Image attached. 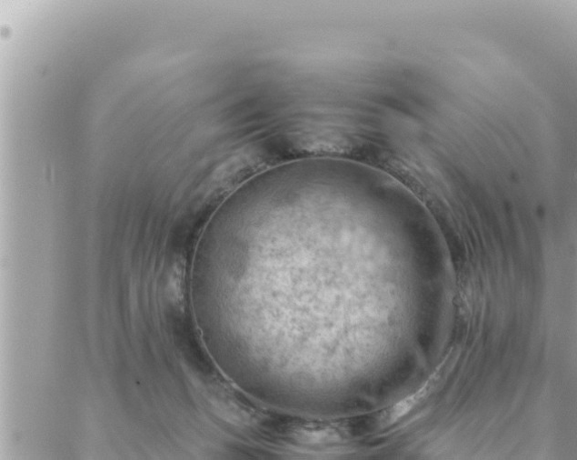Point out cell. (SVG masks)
I'll list each match as a JSON object with an SVG mask.
<instances>
[{
    "instance_id": "cell-1",
    "label": "cell",
    "mask_w": 577,
    "mask_h": 460,
    "mask_svg": "<svg viewBox=\"0 0 577 460\" xmlns=\"http://www.w3.org/2000/svg\"><path fill=\"white\" fill-rule=\"evenodd\" d=\"M446 360L437 368L425 385L413 395L404 398L395 405L384 410L379 418L380 425L383 427L395 424L404 415L409 414L414 407L421 404L429 396L439 384L445 369Z\"/></svg>"
}]
</instances>
